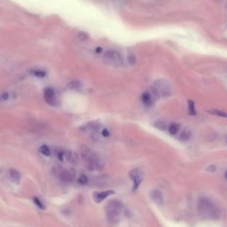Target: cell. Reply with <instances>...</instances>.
<instances>
[{
	"instance_id": "cell-31",
	"label": "cell",
	"mask_w": 227,
	"mask_h": 227,
	"mask_svg": "<svg viewBox=\"0 0 227 227\" xmlns=\"http://www.w3.org/2000/svg\"><path fill=\"white\" fill-rule=\"evenodd\" d=\"M102 135L104 137H108V136L110 135V132L107 129H103L102 132Z\"/></svg>"
},
{
	"instance_id": "cell-12",
	"label": "cell",
	"mask_w": 227,
	"mask_h": 227,
	"mask_svg": "<svg viewBox=\"0 0 227 227\" xmlns=\"http://www.w3.org/2000/svg\"><path fill=\"white\" fill-rule=\"evenodd\" d=\"M9 177L11 178V179L13 180H14L15 183H19V181H20V180H21L20 173L17 171V170L14 169H9Z\"/></svg>"
},
{
	"instance_id": "cell-33",
	"label": "cell",
	"mask_w": 227,
	"mask_h": 227,
	"mask_svg": "<svg viewBox=\"0 0 227 227\" xmlns=\"http://www.w3.org/2000/svg\"><path fill=\"white\" fill-rule=\"evenodd\" d=\"M225 177H226V178L227 179V172H226V174H225Z\"/></svg>"
},
{
	"instance_id": "cell-11",
	"label": "cell",
	"mask_w": 227,
	"mask_h": 227,
	"mask_svg": "<svg viewBox=\"0 0 227 227\" xmlns=\"http://www.w3.org/2000/svg\"><path fill=\"white\" fill-rule=\"evenodd\" d=\"M141 99L142 103L146 106H150V105H152V97L149 93H143L141 95Z\"/></svg>"
},
{
	"instance_id": "cell-6",
	"label": "cell",
	"mask_w": 227,
	"mask_h": 227,
	"mask_svg": "<svg viewBox=\"0 0 227 227\" xmlns=\"http://www.w3.org/2000/svg\"><path fill=\"white\" fill-rule=\"evenodd\" d=\"M105 60L112 62L118 65H120L123 63V60L121 55L119 52L114 50L108 51L104 54Z\"/></svg>"
},
{
	"instance_id": "cell-4",
	"label": "cell",
	"mask_w": 227,
	"mask_h": 227,
	"mask_svg": "<svg viewBox=\"0 0 227 227\" xmlns=\"http://www.w3.org/2000/svg\"><path fill=\"white\" fill-rule=\"evenodd\" d=\"M154 96L167 97L170 95V88L169 85L164 80H158L155 82L153 87Z\"/></svg>"
},
{
	"instance_id": "cell-5",
	"label": "cell",
	"mask_w": 227,
	"mask_h": 227,
	"mask_svg": "<svg viewBox=\"0 0 227 227\" xmlns=\"http://www.w3.org/2000/svg\"><path fill=\"white\" fill-rule=\"evenodd\" d=\"M129 177L131 180L133 181V190L135 191L141 185V181L143 179V173L141 169L136 168L130 170L129 173Z\"/></svg>"
},
{
	"instance_id": "cell-28",
	"label": "cell",
	"mask_w": 227,
	"mask_h": 227,
	"mask_svg": "<svg viewBox=\"0 0 227 227\" xmlns=\"http://www.w3.org/2000/svg\"><path fill=\"white\" fill-rule=\"evenodd\" d=\"M128 61L130 65H134L136 62V58L134 55H130L128 57Z\"/></svg>"
},
{
	"instance_id": "cell-3",
	"label": "cell",
	"mask_w": 227,
	"mask_h": 227,
	"mask_svg": "<svg viewBox=\"0 0 227 227\" xmlns=\"http://www.w3.org/2000/svg\"><path fill=\"white\" fill-rule=\"evenodd\" d=\"M80 153L82 158L84 161L85 166L89 171H93L95 169L94 155L91 150L88 147L83 145L80 147Z\"/></svg>"
},
{
	"instance_id": "cell-16",
	"label": "cell",
	"mask_w": 227,
	"mask_h": 227,
	"mask_svg": "<svg viewBox=\"0 0 227 227\" xmlns=\"http://www.w3.org/2000/svg\"><path fill=\"white\" fill-rule=\"evenodd\" d=\"M82 83L78 81H73L68 83V87L70 89H78L82 87Z\"/></svg>"
},
{
	"instance_id": "cell-13",
	"label": "cell",
	"mask_w": 227,
	"mask_h": 227,
	"mask_svg": "<svg viewBox=\"0 0 227 227\" xmlns=\"http://www.w3.org/2000/svg\"><path fill=\"white\" fill-rule=\"evenodd\" d=\"M191 137V132L188 129H184L181 133L179 136V139L183 141V142H186V141H189Z\"/></svg>"
},
{
	"instance_id": "cell-7",
	"label": "cell",
	"mask_w": 227,
	"mask_h": 227,
	"mask_svg": "<svg viewBox=\"0 0 227 227\" xmlns=\"http://www.w3.org/2000/svg\"><path fill=\"white\" fill-rule=\"evenodd\" d=\"M44 99L46 103L50 105L56 103V96L55 91L51 87H47L44 90Z\"/></svg>"
},
{
	"instance_id": "cell-9",
	"label": "cell",
	"mask_w": 227,
	"mask_h": 227,
	"mask_svg": "<svg viewBox=\"0 0 227 227\" xmlns=\"http://www.w3.org/2000/svg\"><path fill=\"white\" fill-rule=\"evenodd\" d=\"M151 199L157 205L162 206L163 205V194L159 190L153 189L150 193Z\"/></svg>"
},
{
	"instance_id": "cell-30",
	"label": "cell",
	"mask_w": 227,
	"mask_h": 227,
	"mask_svg": "<svg viewBox=\"0 0 227 227\" xmlns=\"http://www.w3.org/2000/svg\"><path fill=\"white\" fill-rule=\"evenodd\" d=\"M64 152L63 151H59L58 154H57V157H58V159L60 160L61 161H63V157H64Z\"/></svg>"
},
{
	"instance_id": "cell-19",
	"label": "cell",
	"mask_w": 227,
	"mask_h": 227,
	"mask_svg": "<svg viewBox=\"0 0 227 227\" xmlns=\"http://www.w3.org/2000/svg\"><path fill=\"white\" fill-rule=\"evenodd\" d=\"M210 113H211L213 115H215L219 116V117H227V113H226L225 112L220 111V110H216V109H213L209 111Z\"/></svg>"
},
{
	"instance_id": "cell-10",
	"label": "cell",
	"mask_w": 227,
	"mask_h": 227,
	"mask_svg": "<svg viewBox=\"0 0 227 227\" xmlns=\"http://www.w3.org/2000/svg\"><path fill=\"white\" fill-rule=\"evenodd\" d=\"M74 175L72 172H70L68 170H63L61 172L59 175V179L62 183H69L72 182L73 180Z\"/></svg>"
},
{
	"instance_id": "cell-8",
	"label": "cell",
	"mask_w": 227,
	"mask_h": 227,
	"mask_svg": "<svg viewBox=\"0 0 227 227\" xmlns=\"http://www.w3.org/2000/svg\"><path fill=\"white\" fill-rule=\"evenodd\" d=\"M114 194V191L112 190H105L102 192H96L93 195V199L96 203H100L103 201L104 199H106L107 197Z\"/></svg>"
},
{
	"instance_id": "cell-29",
	"label": "cell",
	"mask_w": 227,
	"mask_h": 227,
	"mask_svg": "<svg viewBox=\"0 0 227 227\" xmlns=\"http://www.w3.org/2000/svg\"><path fill=\"white\" fill-rule=\"evenodd\" d=\"M216 169V167L215 165H210L207 168V170L210 173H213Z\"/></svg>"
},
{
	"instance_id": "cell-25",
	"label": "cell",
	"mask_w": 227,
	"mask_h": 227,
	"mask_svg": "<svg viewBox=\"0 0 227 227\" xmlns=\"http://www.w3.org/2000/svg\"><path fill=\"white\" fill-rule=\"evenodd\" d=\"M78 183L82 185H84L88 183V177L86 175H81L78 179Z\"/></svg>"
},
{
	"instance_id": "cell-26",
	"label": "cell",
	"mask_w": 227,
	"mask_h": 227,
	"mask_svg": "<svg viewBox=\"0 0 227 227\" xmlns=\"http://www.w3.org/2000/svg\"><path fill=\"white\" fill-rule=\"evenodd\" d=\"M33 75H35V76L38 77H44L45 76H46L47 73H46V72L44 71L35 70L33 71Z\"/></svg>"
},
{
	"instance_id": "cell-1",
	"label": "cell",
	"mask_w": 227,
	"mask_h": 227,
	"mask_svg": "<svg viewBox=\"0 0 227 227\" xmlns=\"http://www.w3.org/2000/svg\"><path fill=\"white\" fill-rule=\"evenodd\" d=\"M200 215L210 219H216L219 216V211L210 200L203 199L198 205Z\"/></svg>"
},
{
	"instance_id": "cell-32",
	"label": "cell",
	"mask_w": 227,
	"mask_h": 227,
	"mask_svg": "<svg viewBox=\"0 0 227 227\" xmlns=\"http://www.w3.org/2000/svg\"><path fill=\"white\" fill-rule=\"evenodd\" d=\"M102 48L98 47H96V52L98 53V54H100V53L102 51Z\"/></svg>"
},
{
	"instance_id": "cell-22",
	"label": "cell",
	"mask_w": 227,
	"mask_h": 227,
	"mask_svg": "<svg viewBox=\"0 0 227 227\" xmlns=\"http://www.w3.org/2000/svg\"><path fill=\"white\" fill-rule=\"evenodd\" d=\"M11 94L9 92H5L0 95V101H8L11 97Z\"/></svg>"
},
{
	"instance_id": "cell-15",
	"label": "cell",
	"mask_w": 227,
	"mask_h": 227,
	"mask_svg": "<svg viewBox=\"0 0 227 227\" xmlns=\"http://www.w3.org/2000/svg\"><path fill=\"white\" fill-rule=\"evenodd\" d=\"M65 155L68 162H70L71 163H74L77 162V157H76V154L72 153V151H67V152L65 153Z\"/></svg>"
},
{
	"instance_id": "cell-17",
	"label": "cell",
	"mask_w": 227,
	"mask_h": 227,
	"mask_svg": "<svg viewBox=\"0 0 227 227\" xmlns=\"http://www.w3.org/2000/svg\"><path fill=\"white\" fill-rule=\"evenodd\" d=\"M99 128H100L99 123H90L89 124L87 125V127H85V129H86L87 130H89L90 131H93V132H94V131H96L98 129H99Z\"/></svg>"
},
{
	"instance_id": "cell-2",
	"label": "cell",
	"mask_w": 227,
	"mask_h": 227,
	"mask_svg": "<svg viewBox=\"0 0 227 227\" xmlns=\"http://www.w3.org/2000/svg\"><path fill=\"white\" fill-rule=\"evenodd\" d=\"M122 209V205L118 200H112L108 203L106 211L108 220L112 224H116L119 222L120 213Z\"/></svg>"
},
{
	"instance_id": "cell-24",
	"label": "cell",
	"mask_w": 227,
	"mask_h": 227,
	"mask_svg": "<svg viewBox=\"0 0 227 227\" xmlns=\"http://www.w3.org/2000/svg\"><path fill=\"white\" fill-rule=\"evenodd\" d=\"M33 201H34V203H35V205H37V206L39 207V208L40 209H41V210H44V209H45V205H43V203L41 201V200L39 199V198H37V197H36V196L34 197V198H33Z\"/></svg>"
},
{
	"instance_id": "cell-14",
	"label": "cell",
	"mask_w": 227,
	"mask_h": 227,
	"mask_svg": "<svg viewBox=\"0 0 227 227\" xmlns=\"http://www.w3.org/2000/svg\"><path fill=\"white\" fill-rule=\"evenodd\" d=\"M94 165L95 168H96L97 170H101L104 169V161L98 156L94 155Z\"/></svg>"
},
{
	"instance_id": "cell-18",
	"label": "cell",
	"mask_w": 227,
	"mask_h": 227,
	"mask_svg": "<svg viewBox=\"0 0 227 227\" xmlns=\"http://www.w3.org/2000/svg\"><path fill=\"white\" fill-rule=\"evenodd\" d=\"M155 127L159 130L165 131L167 129V125L166 122H164L163 121H158L155 123Z\"/></svg>"
},
{
	"instance_id": "cell-27",
	"label": "cell",
	"mask_w": 227,
	"mask_h": 227,
	"mask_svg": "<svg viewBox=\"0 0 227 227\" xmlns=\"http://www.w3.org/2000/svg\"><path fill=\"white\" fill-rule=\"evenodd\" d=\"M78 37L81 41H85L88 38V35L85 32H80L78 35Z\"/></svg>"
},
{
	"instance_id": "cell-20",
	"label": "cell",
	"mask_w": 227,
	"mask_h": 227,
	"mask_svg": "<svg viewBox=\"0 0 227 227\" xmlns=\"http://www.w3.org/2000/svg\"><path fill=\"white\" fill-rule=\"evenodd\" d=\"M179 130V125L176 123L171 124L169 127V131L171 135H175Z\"/></svg>"
},
{
	"instance_id": "cell-23",
	"label": "cell",
	"mask_w": 227,
	"mask_h": 227,
	"mask_svg": "<svg viewBox=\"0 0 227 227\" xmlns=\"http://www.w3.org/2000/svg\"><path fill=\"white\" fill-rule=\"evenodd\" d=\"M188 106H189V112L190 115H195L196 114V111L195 109V103L193 101H189L188 103Z\"/></svg>"
},
{
	"instance_id": "cell-21",
	"label": "cell",
	"mask_w": 227,
	"mask_h": 227,
	"mask_svg": "<svg viewBox=\"0 0 227 227\" xmlns=\"http://www.w3.org/2000/svg\"><path fill=\"white\" fill-rule=\"evenodd\" d=\"M39 151L41 153L44 154L45 156H49L50 155V150H49V147L47 145H42L39 148Z\"/></svg>"
}]
</instances>
